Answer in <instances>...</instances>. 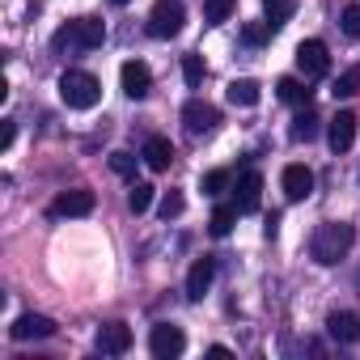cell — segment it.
<instances>
[{
	"instance_id": "29",
	"label": "cell",
	"mask_w": 360,
	"mask_h": 360,
	"mask_svg": "<svg viewBox=\"0 0 360 360\" xmlns=\"http://www.w3.org/2000/svg\"><path fill=\"white\" fill-rule=\"evenodd\" d=\"M339 22H343V34L347 39H360V5H347Z\"/></svg>"
},
{
	"instance_id": "7",
	"label": "cell",
	"mask_w": 360,
	"mask_h": 360,
	"mask_svg": "<svg viewBox=\"0 0 360 360\" xmlns=\"http://www.w3.org/2000/svg\"><path fill=\"white\" fill-rule=\"evenodd\" d=\"M259 204H263V174L259 169H242L238 187H233V208L242 217H250V212H259Z\"/></svg>"
},
{
	"instance_id": "3",
	"label": "cell",
	"mask_w": 360,
	"mask_h": 360,
	"mask_svg": "<svg viewBox=\"0 0 360 360\" xmlns=\"http://www.w3.org/2000/svg\"><path fill=\"white\" fill-rule=\"evenodd\" d=\"M60 98H64L72 110H89V106H98V98H102V81H98L94 72H85V68H68V72L60 77Z\"/></svg>"
},
{
	"instance_id": "5",
	"label": "cell",
	"mask_w": 360,
	"mask_h": 360,
	"mask_svg": "<svg viewBox=\"0 0 360 360\" xmlns=\"http://www.w3.org/2000/svg\"><path fill=\"white\" fill-rule=\"evenodd\" d=\"M297 68H301L305 81L326 77V72H330V51H326V43H322V39H305V43L297 47Z\"/></svg>"
},
{
	"instance_id": "27",
	"label": "cell",
	"mask_w": 360,
	"mask_h": 360,
	"mask_svg": "<svg viewBox=\"0 0 360 360\" xmlns=\"http://www.w3.org/2000/svg\"><path fill=\"white\" fill-rule=\"evenodd\" d=\"M330 94H335V98H352V94H360V68H347V72L335 81Z\"/></svg>"
},
{
	"instance_id": "11",
	"label": "cell",
	"mask_w": 360,
	"mask_h": 360,
	"mask_svg": "<svg viewBox=\"0 0 360 360\" xmlns=\"http://www.w3.org/2000/svg\"><path fill=\"white\" fill-rule=\"evenodd\" d=\"M9 335H13L18 343H30V339H51V335H56V322H51L47 314H22V318L9 326Z\"/></svg>"
},
{
	"instance_id": "9",
	"label": "cell",
	"mask_w": 360,
	"mask_h": 360,
	"mask_svg": "<svg viewBox=\"0 0 360 360\" xmlns=\"http://www.w3.org/2000/svg\"><path fill=\"white\" fill-rule=\"evenodd\" d=\"M94 204H98V200H94V191L77 187V191H64V195H56L47 212H51L56 221H64V217L72 221V217H89V212H94Z\"/></svg>"
},
{
	"instance_id": "25",
	"label": "cell",
	"mask_w": 360,
	"mask_h": 360,
	"mask_svg": "<svg viewBox=\"0 0 360 360\" xmlns=\"http://www.w3.org/2000/svg\"><path fill=\"white\" fill-rule=\"evenodd\" d=\"M229 13H233V0H204V22L208 26H221Z\"/></svg>"
},
{
	"instance_id": "23",
	"label": "cell",
	"mask_w": 360,
	"mask_h": 360,
	"mask_svg": "<svg viewBox=\"0 0 360 360\" xmlns=\"http://www.w3.org/2000/svg\"><path fill=\"white\" fill-rule=\"evenodd\" d=\"M148 204H153V183H131V191H127V208L140 217V212H148Z\"/></svg>"
},
{
	"instance_id": "21",
	"label": "cell",
	"mask_w": 360,
	"mask_h": 360,
	"mask_svg": "<svg viewBox=\"0 0 360 360\" xmlns=\"http://www.w3.org/2000/svg\"><path fill=\"white\" fill-rule=\"evenodd\" d=\"M233 187V174L229 169H208L204 178H200V191L204 195H221V191H229Z\"/></svg>"
},
{
	"instance_id": "16",
	"label": "cell",
	"mask_w": 360,
	"mask_h": 360,
	"mask_svg": "<svg viewBox=\"0 0 360 360\" xmlns=\"http://www.w3.org/2000/svg\"><path fill=\"white\" fill-rule=\"evenodd\" d=\"M140 161H144L153 174H161V169H169V161H174V144H169L165 136H148V140H144Z\"/></svg>"
},
{
	"instance_id": "14",
	"label": "cell",
	"mask_w": 360,
	"mask_h": 360,
	"mask_svg": "<svg viewBox=\"0 0 360 360\" xmlns=\"http://www.w3.org/2000/svg\"><path fill=\"white\" fill-rule=\"evenodd\" d=\"M127 347H131V326L106 322V326L98 330V352H102V356H123Z\"/></svg>"
},
{
	"instance_id": "4",
	"label": "cell",
	"mask_w": 360,
	"mask_h": 360,
	"mask_svg": "<svg viewBox=\"0 0 360 360\" xmlns=\"http://www.w3.org/2000/svg\"><path fill=\"white\" fill-rule=\"evenodd\" d=\"M187 22V9L178 5V0H157L153 13H148V34L153 39H174Z\"/></svg>"
},
{
	"instance_id": "13",
	"label": "cell",
	"mask_w": 360,
	"mask_h": 360,
	"mask_svg": "<svg viewBox=\"0 0 360 360\" xmlns=\"http://www.w3.org/2000/svg\"><path fill=\"white\" fill-rule=\"evenodd\" d=\"M284 195L297 204V200H309L314 195V169L309 165H284Z\"/></svg>"
},
{
	"instance_id": "31",
	"label": "cell",
	"mask_w": 360,
	"mask_h": 360,
	"mask_svg": "<svg viewBox=\"0 0 360 360\" xmlns=\"http://www.w3.org/2000/svg\"><path fill=\"white\" fill-rule=\"evenodd\" d=\"M242 39H246L250 47H263V43L271 39V26H267V22H263V26H246V30H242Z\"/></svg>"
},
{
	"instance_id": "18",
	"label": "cell",
	"mask_w": 360,
	"mask_h": 360,
	"mask_svg": "<svg viewBox=\"0 0 360 360\" xmlns=\"http://www.w3.org/2000/svg\"><path fill=\"white\" fill-rule=\"evenodd\" d=\"M292 13H297V0H263V22L271 30H280Z\"/></svg>"
},
{
	"instance_id": "20",
	"label": "cell",
	"mask_w": 360,
	"mask_h": 360,
	"mask_svg": "<svg viewBox=\"0 0 360 360\" xmlns=\"http://www.w3.org/2000/svg\"><path fill=\"white\" fill-rule=\"evenodd\" d=\"M229 102H233V106H255V102H259V85H255L250 77L229 81Z\"/></svg>"
},
{
	"instance_id": "26",
	"label": "cell",
	"mask_w": 360,
	"mask_h": 360,
	"mask_svg": "<svg viewBox=\"0 0 360 360\" xmlns=\"http://www.w3.org/2000/svg\"><path fill=\"white\" fill-rule=\"evenodd\" d=\"M110 169H115L119 178H136V157H131L127 148H115V153H110Z\"/></svg>"
},
{
	"instance_id": "2",
	"label": "cell",
	"mask_w": 360,
	"mask_h": 360,
	"mask_svg": "<svg viewBox=\"0 0 360 360\" xmlns=\"http://www.w3.org/2000/svg\"><path fill=\"white\" fill-rule=\"evenodd\" d=\"M102 43H106V22L102 18H77V22L60 26L56 39H51L56 51H94Z\"/></svg>"
},
{
	"instance_id": "10",
	"label": "cell",
	"mask_w": 360,
	"mask_h": 360,
	"mask_svg": "<svg viewBox=\"0 0 360 360\" xmlns=\"http://www.w3.org/2000/svg\"><path fill=\"white\" fill-rule=\"evenodd\" d=\"M119 81H123V94L127 98H148V89H153V72H148V64L144 60H127L123 68H119Z\"/></svg>"
},
{
	"instance_id": "32",
	"label": "cell",
	"mask_w": 360,
	"mask_h": 360,
	"mask_svg": "<svg viewBox=\"0 0 360 360\" xmlns=\"http://www.w3.org/2000/svg\"><path fill=\"white\" fill-rule=\"evenodd\" d=\"M13 131H18V127L5 119V127H0V148H9V144H13Z\"/></svg>"
},
{
	"instance_id": "33",
	"label": "cell",
	"mask_w": 360,
	"mask_h": 360,
	"mask_svg": "<svg viewBox=\"0 0 360 360\" xmlns=\"http://www.w3.org/2000/svg\"><path fill=\"white\" fill-rule=\"evenodd\" d=\"M110 5H127V0H110Z\"/></svg>"
},
{
	"instance_id": "19",
	"label": "cell",
	"mask_w": 360,
	"mask_h": 360,
	"mask_svg": "<svg viewBox=\"0 0 360 360\" xmlns=\"http://www.w3.org/2000/svg\"><path fill=\"white\" fill-rule=\"evenodd\" d=\"M276 94H280V102H288V106H309V89H305L297 77H280V81H276Z\"/></svg>"
},
{
	"instance_id": "6",
	"label": "cell",
	"mask_w": 360,
	"mask_h": 360,
	"mask_svg": "<svg viewBox=\"0 0 360 360\" xmlns=\"http://www.w3.org/2000/svg\"><path fill=\"white\" fill-rule=\"evenodd\" d=\"M183 123H187V136H212L221 127V110L204 98H191L183 106Z\"/></svg>"
},
{
	"instance_id": "17",
	"label": "cell",
	"mask_w": 360,
	"mask_h": 360,
	"mask_svg": "<svg viewBox=\"0 0 360 360\" xmlns=\"http://www.w3.org/2000/svg\"><path fill=\"white\" fill-rule=\"evenodd\" d=\"M326 330H330V339H339V343H356V339H360V318H356L352 309H335V314L326 318Z\"/></svg>"
},
{
	"instance_id": "15",
	"label": "cell",
	"mask_w": 360,
	"mask_h": 360,
	"mask_svg": "<svg viewBox=\"0 0 360 360\" xmlns=\"http://www.w3.org/2000/svg\"><path fill=\"white\" fill-rule=\"evenodd\" d=\"M212 276H217V263H212L208 255H204V259H195V263H191V271H187V301H204V292H208Z\"/></svg>"
},
{
	"instance_id": "22",
	"label": "cell",
	"mask_w": 360,
	"mask_h": 360,
	"mask_svg": "<svg viewBox=\"0 0 360 360\" xmlns=\"http://www.w3.org/2000/svg\"><path fill=\"white\" fill-rule=\"evenodd\" d=\"M314 136H318V115L305 106V110L292 119V140H314Z\"/></svg>"
},
{
	"instance_id": "1",
	"label": "cell",
	"mask_w": 360,
	"mask_h": 360,
	"mask_svg": "<svg viewBox=\"0 0 360 360\" xmlns=\"http://www.w3.org/2000/svg\"><path fill=\"white\" fill-rule=\"evenodd\" d=\"M352 242H356V229H352L347 221H326V225L314 229V238H309V255H314V263L335 267V263L352 250Z\"/></svg>"
},
{
	"instance_id": "8",
	"label": "cell",
	"mask_w": 360,
	"mask_h": 360,
	"mask_svg": "<svg viewBox=\"0 0 360 360\" xmlns=\"http://www.w3.org/2000/svg\"><path fill=\"white\" fill-rule=\"evenodd\" d=\"M148 352H153L157 360H174V356L187 352V335L178 330V326H169V322H157L153 335H148Z\"/></svg>"
},
{
	"instance_id": "28",
	"label": "cell",
	"mask_w": 360,
	"mask_h": 360,
	"mask_svg": "<svg viewBox=\"0 0 360 360\" xmlns=\"http://www.w3.org/2000/svg\"><path fill=\"white\" fill-rule=\"evenodd\" d=\"M183 77H187V85L195 89V85L204 81V60H200V56H183Z\"/></svg>"
},
{
	"instance_id": "30",
	"label": "cell",
	"mask_w": 360,
	"mask_h": 360,
	"mask_svg": "<svg viewBox=\"0 0 360 360\" xmlns=\"http://www.w3.org/2000/svg\"><path fill=\"white\" fill-rule=\"evenodd\" d=\"M161 217H165V221L183 217V195H178V191H165V200H161Z\"/></svg>"
},
{
	"instance_id": "12",
	"label": "cell",
	"mask_w": 360,
	"mask_h": 360,
	"mask_svg": "<svg viewBox=\"0 0 360 360\" xmlns=\"http://www.w3.org/2000/svg\"><path fill=\"white\" fill-rule=\"evenodd\" d=\"M356 127H360V119H356L352 110H339V115L330 119V127H326L330 148H335V153H347V148L356 144Z\"/></svg>"
},
{
	"instance_id": "24",
	"label": "cell",
	"mask_w": 360,
	"mask_h": 360,
	"mask_svg": "<svg viewBox=\"0 0 360 360\" xmlns=\"http://www.w3.org/2000/svg\"><path fill=\"white\" fill-rule=\"evenodd\" d=\"M238 217H242L238 208H217V212H212V221H208L212 238H229V229H233V221H238Z\"/></svg>"
}]
</instances>
